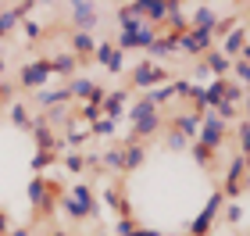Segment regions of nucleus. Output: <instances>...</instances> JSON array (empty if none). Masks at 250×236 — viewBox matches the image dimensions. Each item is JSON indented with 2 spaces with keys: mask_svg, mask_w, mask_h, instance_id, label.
<instances>
[{
  "mask_svg": "<svg viewBox=\"0 0 250 236\" xmlns=\"http://www.w3.org/2000/svg\"><path fill=\"white\" fill-rule=\"evenodd\" d=\"M58 208L64 211V218H72V222H86V218H97L100 215V200H97V193H93V186H89V183H75L61 197Z\"/></svg>",
  "mask_w": 250,
  "mask_h": 236,
  "instance_id": "nucleus-1",
  "label": "nucleus"
},
{
  "mask_svg": "<svg viewBox=\"0 0 250 236\" xmlns=\"http://www.w3.org/2000/svg\"><path fill=\"white\" fill-rule=\"evenodd\" d=\"M165 83H172V72H168L165 64L136 61L132 72H129V86H125V89H146V93H150L154 86H165Z\"/></svg>",
  "mask_w": 250,
  "mask_h": 236,
  "instance_id": "nucleus-2",
  "label": "nucleus"
},
{
  "mask_svg": "<svg viewBox=\"0 0 250 236\" xmlns=\"http://www.w3.org/2000/svg\"><path fill=\"white\" fill-rule=\"evenodd\" d=\"M222 208H225V197H222V190H214V193L208 197V204L200 208V215L186 226V236H211L214 222H218V215H222Z\"/></svg>",
  "mask_w": 250,
  "mask_h": 236,
  "instance_id": "nucleus-3",
  "label": "nucleus"
},
{
  "mask_svg": "<svg viewBox=\"0 0 250 236\" xmlns=\"http://www.w3.org/2000/svg\"><path fill=\"white\" fill-rule=\"evenodd\" d=\"M54 79V68H50V54H43V58H36V61H29V64H21L18 68V86L21 89H43Z\"/></svg>",
  "mask_w": 250,
  "mask_h": 236,
  "instance_id": "nucleus-4",
  "label": "nucleus"
},
{
  "mask_svg": "<svg viewBox=\"0 0 250 236\" xmlns=\"http://www.w3.org/2000/svg\"><path fill=\"white\" fill-rule=\"evenodd\" d=\"M243 175H247V157L236 150L225 165V183H222V197L225 200H240L243 197Z\"/></svg>",
  "mask_w": 250,
  "mask_h": 236,
  "instance_id": "nucleus-5",
  "label": "nucleus"
},
{
  "mask_svg": "<svg viewBox=\"0 0 250 236\" xmlns=\"http://www.w3.org/2000/svg\"><path fill=\"white\" fill-rule=\"evenodd\" d=\"M225 140H229V126H225V122L214 115V111H208V115H204V122H200V136H197V143H204L208 150L218 154Z\"/></svg>",
  "mask_w": 250,
  "mask_h": 236,
  "instance_id": "nucleus-6",
  "label": "nucleus"
},
{
  "mask_svg": "<svg viewBox=\"0 0 250 236\" xmlns=\"http://www.w3.org/2000/svg\"><path fill=\"white\" fill-rule=\"evenodd\" d=\"M157 36H161V29H154V25H146V21H143V25H136V29H129V32H122V36L115 40V47H118L122 54H125V50H146Z\"/></svg>",
  "mask_w": 250,
  "mask_h": 236,
  "instance_id": "nucleus-7",
  "label": "nucleus"
},
{
  "mask_svg": "<svg viewBox=\"0 0 250 236\" xmlns=\"http://www.w3.org/2000/svg\"><path fill=\"white\" fill-rule=\"evenodd\" d=\"M211 47H214V32H211V29H186L183 36H179V50L189 54V58H197V61H200Z\"/></svg>",
  "mask_w": 250,
  "mask_h": 236,
  "instance_id": "nucleus-8",
  "label": "nucleus"
},
{
  "mask_svg": "<svg viewBox=\"0 0 250 236\" xmlns=\"http://www.w3.org/2000/svg\"><path fill=\"white\" fill-rule=\"evenodd\" d=\"M68 18H72V32H93L97 29V4H86V0H72L68 4Z\"/></svg>",
  "mask_w": 250,
  "mask_h": 236,
  "instance_id": "nucleus-9",
  "label": "nucleus"
},
{
  "mask_svg": "<svg viewBox=\"0 0 250 236\" xmlns=\"http://www.w3.org/2000/svg\"><path fill=\"white\" fill-rule=\"evenodd\" d=\"M29 132H32V143H36V150H54V154L61 150V140H58V132H54V129L47 126V118H43V115H36V118H32Z\"/></svg>",
  "mask_w": 250,
  "mask_h": 236,
  "instance_id": "nucleus-10",
  "label": "nucleus"
},
{
  "mask_svg": "<svg viewBox=\"0 0 250 236\" xmlns=\"http://www.w3.org/2000/svg\"><path fill=\"white\" fill-rule=\"evenodd\" d=\"M125 111H129V89H107L104 104H100V115L111 118V122H118Z\"/></svg>",
  "mask_w": 250,
  "mask_h": 236,
  "instance_id": "nucleus-11",
  "label": "nucleus"
},
{
  "mask_svg": "<svg viewBox=\"0 0 250 236\" xmlns=\"http://www.w3.org/2000/svg\"><path fill=\"white\" fill-rule=\"evenodd\" d=\"M161 129H165V122H161V111H157V115L143 118V122H136V126H132V132L125 136V143H146V140H154Z\"/></svg>",
  "mask_w": 250,
  "mask_h": 236,
  "instance_id": "nucleus-12",
  "label": "nucleus"
},
{
  "mask_svg": "<svg viewBox=\"0 0 250 236\" xmlns=\"http://www.w3.org/2000/svg\"><path fill=\"white\" fill-rule=\"evenodd\" d=\"M186 29H189V15H186V7L179 4V0H168V18H165L161 32H172V36H183Z\"/></svg>",
  "mask_w": 250,
  "mask_h": 236,
  "instance_id": "nucleus-13",
  "label": "nucleus"
},
{
  "mask_svg": "<svg viewBox=\"0 0 250 236\" xmlns=\"http://www.w3.org/2000/svg\"><path fill=\"white\" fill-rule=\"evenodd\" d=\"M165 129H175V132H183V136L193 143V140L200 136V118L193 115V111H179V115H172V118H168V126H165Z\"/></svg>",
  "mask_w": 250,
  "mask_h": 236,
  "instance_id": "nucleus-14",
  "label": "nucleus"
},
{
  "mask_svg": "<svg viewBox=\"0 0 250 236\" xmlns=\"http://www.w3.org/2000/svg\"><path fill=\"white\" fill-rule=\"evenodd\" d=\"M97 36H93V32H72V40H68V54H75V58L79 61H89V58H93V50H97Z\"/></svg>",
  "mask_w": 250,
  "mask_h": 236,
  "instance_id": "nucleus-15",
  "label": "nucleus"
},
{
  "mask_svg": "<svg viewBox=\"0 0 250 236\" xmlns=\"http://www.w3.org/2000/svg\"><path fill=\"white\" fill-rule=\"evenodd\" d=\"M200 64H204V68H208L214 79H229V75H232V61L225 58V54H222L218 47H211L208 54H204V58H200Z\"/></svg>",
  "mask_w": 250,
  "mask_h": 236,
  "instance_id": "nucleus-16",
  "label": "nucleus"
},
{
  "mask_svg": "<svg viewBox=\"0 0 250 236\" xmlns=\"http://www.w3.org/2000/svg\"><path fill=\"white\" fill-rule=\"evenodd\" d=\"M179 50V36H172V32H161V36H157L150 47H146V54H150V58L146 61H154V64H161L168 54H175Z\"/></svg>",
  "mask_w": 250,
  "mask_h": 236,
  "instance_id": "nucleus-17",
  "label": "nucleus"
},
{
  "mask_svg": "<svg viewBox=\"0 0 250 236\" xmlns=\"http://www.w3.org/2000/svg\"><path fill=\"white\" fill-rule=\"evenodd\" d=\"M50 68H54V75H61L64 83H68V79H75V72L83 68V61H79L75 54L61 50V54H50Z\"/></svg>",
  "mask_w": 250,
  "mask_h": 236,
  "instance_id": "nucleus-18",
  "label": "nucleus"
},
{
  "mask_svg": "<svg viewBox=\"0 0 250 236\" xmlns=\"http://www.w3.org/2000/svg\"><path fill=\"white\" fill-rule=\"evenodd\" d=\"M115 18H118L122 32H129V29H136V25H143V4H140V0H132V4H118Z\"/></svg>",
  "mask_w": 250,
  "mask_h": 236,
  "instance_id": "nucleus-19",
  "label": "nucleus"
},
{
  "mask_svg": "<svg viewBox=\"0 0 250 236\" xmlns=\"http://www.w3.org/2000/svg\"><path fill=\"white\" fill-rule=\"evenodd\" d=\"M68 89L64 86H43V89H36V104L43 107V111H50V107H61V104H68Z\"/></svg>",
  "mask_w": 250,
  "mask_h": 236,
  "instance_id": "nucleus-20",
  "label": "nucleus"
},
{
  "mask_svg": "<svg viewBox=\"0 0 250 236\" xmlns=\"http://www.w3.org/2000/svg\"><path fill=\"white\" fill-rule=\"evenodd\" d=\"M243 47H247V25H236V29L229 32V36L222 40V47H218V50H222L229 61H236V58L243 54Z\"/></svg>",
  "mask_w": 250,
  "mask_h": 236,
  "instance_id": "nucleus-21",
  "label": "nucleus"
},
{
  "mask_svg": "<svg viewBox=\"0 0 250 236\" xmlns=\"http://www.w3.org/2000/svg\"><path fill=\"white\" fill-rule=\"evenodd\" d=\"M140 4H143V21L161 29L165 18H168V0H140Z\"/></svg>",
  "mask_w": 250,
  "mask_h": 236,
  "instance_id": "nucleus-22",
  "label": "nucleus"
},
{
  "mask_svg": "<svg viewBox=\"0 0 250 236\" xmlns=\"http://www.w3.org/2000/svg\"><path fill=\"white\" fill-rule=\"evenodd\" d=\"M218 25V11L208 7V4H200V7H193V15H189V29H214Z\"/></svg>",
  "mask_w": 250,
  "mask_h": 236,
  "instance_id": "nucleus-23",
  "label": "nucleus"
},
{
  "mask_svg": "<svg viewBox=\"0 0 250 236\" xmlns=\"http://www.w3.org/2000/svg\"><path fill=\"white\" fill-rule=\"evenodd\" d=\"M225 83H229V79H211V83L204 86V100H200V104L208 107V111H214L225 100Z\"/></svg>",
  "mask_w": 250,
  "mask_h": 236,
  "instance_id": "nucleus-24",
  "label": "nucleus"
},
{
  "mask_svg": "<svg viewBox=\"0 0 250 236\" xmlns=\"http://www.w3.org/2000/svg\"><path fill=\"white\" fill-rule=\"evenodd\" d=\"M122 154H125V172H136L146 161V143H122Z\"/></svg>",
  "mask_w": 250,
  "mask_h": 236,
  "instance_id": "nucleus-25",
  "label": "nucleus"
},
{
  "mask_svg": "<svg viewBox=\"0 0 250 236\" xmlns=\"http://www.w3.org/2000/svg\"><path fill=\"white\" fill-rule=\"evenodd\" d=\"M93 79H89V75H75V79H68V83H64V89H68V97H72V100H89V93H93Z\"/></svg>",
  "mask_w": 250,
  "mask_h": 236,
  "instance_id": "nucleus-26",
  "label": "nucleus"
},
{
  "mask_svg": "<svg viewBox=\"0 0 250 236\" xmlns=\"http://www.w3.org/2000/svg\"><path fill=\"white\" fill-rule=\"evenodd\" d=\"M43 193H47V175H32L29 186H25V197H29V208H32V211H40Z\"/></svg>",
  "mask_w": 250,
  "mask_h": 236,
  "instance_id": "nucleus-27",
  "label": "nucleus"
},
{
  "mask_svg": "<svg viewBox=\"0 0 250 236\" xmlns=\"http://www.w3.org/2000/svg\"><path fill=\"white\" fill-rule=\"evenodd\" d=\"M100 168H107V172H118V175H125V154H122V147H107L104 154H100Z\"/></svg>",
  "mask_w": 250,
  "mask_h": 236,
  "instance_id": "nucleus-28",
  "label": "nucleus"
},
{
  "mask_svg": "<svg viewBox=\"0 0 250 236\" xmlns=\"http://www.w3.org/2000/svg\"><path fill=\"white\" fill-rule=\"evenodd\" d=\"M125 115H129V122L136 126V122H143V118L157 115V107H154V100H150V97H140V100H136V104H132L129 111H125Z\"/></svg>",
  "mask_w": 250,
  "mask_h": 236,
  "instance_id": "nucleus-29",
  "label": "nucleus"
},
{
  "mask_svg": "<svg viewBox=\"0 0 250 236\" xmlns=\"http://www.w3.org/2000/svg\"><path fill=\"white\" fill-rule=\"evenodd\" d=\"M7 115H11V122H15L18 129H29V126H32V115H29V107H25V100H11V104H7Z\"/></svg>",
  "mask_w": 250,
  "mask_h": 236,
  "instance_id": "nucleus-30",
  "label": "nucleus"
},
{
  "mask_svg": "<svg viewBox=\"0 0 250 236\" xmlns=\"http://www.w3.org/2000/svg\"><path fill=\"white\" fill-rule=\"evenodd\" d=\"M18 25H21V18H18V11H15V4L0 11V40H7L11 32L18 29Z\"/></svg>",
  "mask_w": 250,
  "mask_h": 236,
  "instance_id": "nucleus-31",
  "label": "nucleus"
},
{
  "mask_svg": "<svg viewBox=\"0 0 250 236\" xmlns=\"http://www.w3.org/2000/svg\"><path fill=\"white\" fill-rule=\"evenodd\" d=\"M189 157H193V161H197L200 168H214V157H218V154H214V150H208L204 143H197V140H193V143H189Z\"/></svg>",
  "mask_w": 250,
  "mask_h": 236,
  "instance_id": "nucleus-32",
  "label": "nucleus"
},
{
  "mask_svg": "<svg viewBox=\"0 0 250 236\" xmlns=\"http://www.w3.org/2000/svg\"><path fill=\"white\" fill-rule=\"evenodd\" d=\"M146 97H150V100H154V107L161 111V104H168V100H175V79H172V83H165V86H154V89H150Z\"/></svg>",
  "mask_w": 250,
  "mask_h": 236,
  "instance_id": "nucleus-33",
  "label": "nucleus"
},
{
  "mask_svg": "<svg viewBox=\"0 0 250 236\" xmlns=\"http://www.w3.org/2000/svg\"><path fill=\"white\" fill-rule=\"evenodd\" d=\"M54 161H61V157L54 154V150H36V154H32V172H36V175H43V172H47V168H50Z\"/></svg>",
  "mask_w": 250,
  "mask_h": 236,
  "instance_id": "nucleus-34",
  "label": "nucleus"
},
{
  "mask_svg": "<svg viewBox=\"0 0 250 236\" xmlns=\"http://www.w3.org/2000/svg\"><path fill=\"white\" fill-rule=\"evenodd\" d=\"M61 161H64V168H68L72 175H83V172H86V154H83V150H72V154H64Z\"/></svg>",
  "mask_w": 250,
  "mask_h": 236,
  "instance_id": "nucleus-35",
  "label": "nucleus"
},
{
  "mask_svg": "<svg viewBox=\"0 0 250 236\" xmlns=\"http://www.w3.org/2000/svg\"><path fill=\"white\" fill-rule=\"evenodd\" d=\"M229 79H236V83H240L247 93H250V64H247L243 58H236V61H232V75H229Z\"/></svg>",
  "mask_w": 250,
  "mask_h": 236,
  "instance_id": "nucleus-36",
  "label": "nucleus"
},
{
  "mask_svg": "<svg viewBox=\"0 0 250 236\" xmlns=\"http://www.w3.org/2000/svg\"><path fill=\"white\" fill-rule=\"evenodd\" d=\"M115 50H118V47H115L111 40H100V43H97V50H93V61H97V64H104V68H107V61L115 58Z\"/></svg>",
  "mask_w": 250,
  "mask_h": 236,
  "instance_id": "nucleus-37",
  "label": "nucleus"
},
{
  "mask_svg": "<svg viewBox=\"0 0 250 236\" xmlns=\"http://www.w3.org/2000/svg\"><path fill=\"white\" fill-rule=\"evenodd\" d=\"M75 118H83V122H89V126H93V122L100 118V104H97V100H83V104H79V111H75Z\"/></svg>",
  "mask_w": 250,
  "mask_h": 236,
  "instance_id": "nucleus-38",
  "label": "nucleus"
},
{
  "mask_svg": "<svg viewBox=\"0 0 250 236\" xmlns=\"http://www.w3.org/2000/svg\"><path fill=\"white\" fill-rule=\"evenodd\" d=\"M165 147L179 154V150H189V140L183 136V132H175V129H165Z\"/></svg>",
  "mask_w": 250,
  "mask_h": 236,
  "instance_id": "nucleus-39",
  "label": "nucleus"
},
{
  "mask_svg": "<svg viewBox=\"0 0 250 236\" xmlns=\"http://www.w3.org/2000/svg\"><path fill=\"white\" fill-rule=\"evenodd\" d=\"M115 129H118V122H111V118L100 115L93 126H89V136H115Z\"/></svg>",
  "mask_w": 250,
  "mask_h": 236,
  "instance_id": "nucleus-40",
  "label": "nucleus"
},
{
  "mask_svg": "<svg viewBox=\"0 0 250 236\" xmlns=\"http://www.w3.org/2000/svg\"><path fill=\"white\" fill-rule=\"evenodd\" d=\"M243 97H247V89L236 83V79H229V83H225V104H236V107H240Z\"/></svg>",
  "mask_w": 250,
  "mask_h": 236,
  "instance_id": "nucleus-41",
  "label": "nucleus"
},
{
  "mask_svg": "<svg viewBox=\"0 0 250 236\" xmlns=\"http://www.w3.org/2000/svg\"><path fill=\"white\" fill-rule=\"evenodd\" d=\"M222 218L229 222V226H240V222H243V208L236 204V200H225V208H222Z\"/></svg>",
  "mask_w": 250,
  "mask_h": 236,
  "instance_id": "nucleus-42",
  "label": "nucleus"
},
{
  "mask_svg": "<svg viewBox=\"0 0 250 236\" xmlns=\"http://www.w3.org/2000/svg\"><path fill=\"white\" fill-rule=\"evenodd\" d=\"M86 140H89V132L75 129V122H72V126H68V132H64V143H68V147H72V150H79V147H83Z\"/></svg>",
  "mask_w": 250,
  "mask_h": 236,
  "instance_id": "nucleus-43",
  "label": "nucleus"
},
{
  "mask_svg": "<svg viewBox=\"0 0 250 236\" xmlns=\"http://www.w3.org/2000/svg\"><path fill=\"white\" fill-rule=\"evenodd\" d=\"M236 143H240V154L250 157V122H240V126H236Z\"/></svg>",
  "mask_w": 250,
  "mask_h": 236,
  "instance_id": "nucleus-44",
  "label": "nucleus"
},
{
  "mask_svg": "<svg viewBox=\"0 0 250 236\" xmlns=\"http://www.w3.org/2000/svg\"><path fill=\"white\" fill-rule=\"evenodd\" d=\"M236 25H240V21H236V15H225V18H218V25H214L211 32H214V40H225Z\"/></svg>",
  "mask_w": 250,
  "mask_h": 236,
  "instance_id": "nucleus-45",
  "label": "nucleus"
},
{
  "mask_svg": "<svg viewBox=\"0 0 250 236\" xmlns=\"http://www.w3.org/2000/svg\"><path fill=\"white\" fill-rule=\"evenodd\" d=\"M68 104H61V107H50V111H43V118H47V126L54 129V126H61V122H68Z\"/></svg>",
  "mask_w": 250,
  "mask_h": 236,
  "instance_id": "nucleus-46",
  "label": "nucleus"
},
{
  "mask_svg": "<svg viewBox=\"0 0 250 236\" xmlns=\"http://www.w3.org/2000/svg\"><path fill=\"white\" fill-rule=\"evenodd\" d=\"M122 200H125L122 186H104V204H107L111 211H118V208H122Z\"/></svg>",
  "mask_w": 250,
  "mask_h": 236,
  "instance_id": "nucleus-47",
  "label": "nucleus"
},
{
  "mask_svg": "<svg viewBox=\"0 0 250 236\" xmlns=\"http://www.w3.org/2000/svg\"><path fill=\"white\" fill-rule=\"evenodd\" d=\"M214 115H218V118L225 122V126H229V122H236V118H240V107H236V104H225V100H222V104L214 107Z\"/></svg>",
  "mask_w": 250,
  "mask_h": 236,
  "instance_id": "nucleus-48",
  "label": "nucleus"
},
{
  "mask_svg": "<svg viewBox=\"0 0 250 236\" xmlns=\"http://www.w3.org/2000/svg\"><path fill=\"white\" fill-rule=\"evenodd\" d=\"M21 32H25V40H29V43H40L43 25H40V21H32V18H25V21H21Z\"/></svg>",
  "mask_w": 250,
  "mask_h": 236,
  "instance_id": "nucleus-49",
  "label": "nucleus"
},
{
  "mask_svg": "<svg viewBox=\"0 0 250 236\" xmlns=\"http://www.w3.org/2000/svg\"><path fill=\"white\" fill-rule=\"evenodd\" d=\"M132 229H140V218H118V226H115V233L118 236H132Z\"/></svg>",
  "mask_w": 250,
  "mask_h": 236,
  "instance_id": "nucleus-50",
  "label": "nucleus"
},
{
  "mask_svg": "<svg viewBox=\"0 0 250 236\" xmlns=\"http://www.w3.org/2000/svg\"><path fill=\"white\" fill-rule=\"evenodd\" d=\"M122 72H125V54L115 50V58L107 61V75H122Z\"/></svg>",
  "mask_w": 250,
  "mask_h": 236,
  "instance_id": "nucleus-51",
  "label": "nucleus"
},
{
  "mask_svg": "<svg viewBox=\"0 0 250 236\" xmlns=\"http://www.w3.org/2000/svg\"><path fill=\"white\" fill-rule=\"evenodd\" d=\"M193 79H197V86H200V83H204V86H208V83H211V79H214V75H211V72H208V68H204V64L197 61V68H193Z\"/></svg>",
  "mask_w": 250,
  "mask_h": 236,
  "instance_id": "nucleus-52",
  "label": "nucleus"
},
{
  "mask_svg": "<svg viewBox=\"0 0 250 236\" xmlns=\"http://www.w3.org/2000/svg\"><path fill=\"white\" fill-rule=\"evenodd\" d=\"M7 233H11V211L0 208V236H7Z\"/></svg>",
  "mask_w": 250,
  "mask_h": 236,
  "instance_id": "nucleus-53",
  "label": "nucleus"
},
{
  "mask_svg": "<svg viewBox=\"0 0 250 236\" xmlns=\"http://www.w3.org/2000/svg\"><path fill=\"white\" fill-rule=\"evenodd\" d=\"M11 97H15V86L4 79V83H0V100H11Z\"/></svg>",
  "mask_w": 250,
  "mask_h": 236,
  "instance_id": "nucleus-54",
  "label": "nucleus"
},
{
  "mask_svg": "<svg viewBox=\"0 0 250 236\" xmlns=\"http://www.w3.org/2000/svg\"><path fill=\"white\" fill-rule=\"evenodd\" d=\"M132 236H165L161 229H146V226H140V229H132Z\"/></svg>",
  "mask_w": 250,
  "mask_h": 236,
  "instance_id": "nucleus-55",
  "label": "nucleus"
},
{
  "mask_svg": "<svg viewBox=\"0 0 250 236\" xmlns=\"http://www.w3.org/2000/svg\"><path fill=\"white\" fill-rule=\"evenodd\" d=\"M7 236H32V229H29V226H11Z\"/></svg>",
  "mask_w": 250,
  "mask_h": 236,
  "instance_id": "nucleus-56",
  "label": "nucleus"
},
{
  "mask_svg": "<svg viewBox=\"0 0 250 236\" xmlns=\"http://www.w3.org/2000/svg\"><path fill=\"white\" fill-rule=\"evenodd\" d=\"M243 111H247V118H243V122H250V93L243 97Z\"/></svg>",
  "mask_w": 250,
  "mask_h": 236,
  "instance_id": "nucleus-57",
  "label": "nucleus"
},
{
  "mask_svg": "<svg viewBox=\"0 0 250 236\" xmlns=\"http://www.w3.org/2000/svg\"><path fill=\"white\" fill-rule=\"evenodd\" d=\"M243 193H247V197H250V172H247V175H243Z\"/></svg>",
  "mask_w": 250,
  "mask_h": 236,
  "instance_id": "nucleus-58",
  "label": "nucleus"
},
{
  "mask_svg": "<svg viewBox=\"0 0 250 236\" xmlns=\"http://www.w3.org/2000/svg\"><path fill=\"white\" fill-rule=\"evenodd\" d=\"M7 79V64H4V58H0V83Z\"/></svg>",
  "mask_w": 250,
  "mask_h": 236,
  "instance_id": "nucleus-59",
  "label": "nucleus"
},
{
  "mask_svg": "<svg viewBox=\"0 0 250 236\" xmlns=\"http://www.w3.org/2000/svg\"><path fill=\"white\" fill-rule=\"evenodd\" d=\"M240 58H243V61L250 64V43H247V47H243V54H240Z\"/></svg>",
  "mask_w": 250,
  "mask_h": 236,
  "instance_id": "nucleus-60",
  "label": "nucleus"
},
{
  "mask_svg": "<svg viewBox=\"0 0 250 236\" xmlns=\"http://www.w3.org/2000/svg\"><path fill=\"white\" fill-rule=\"evenodd\" d=\"M50 236H72V233H68V229H54Z\"/></svg>",
  "mask_w": 250,
  "mask_h": 236,
  "instance_id": "nucleus-61",
  "label": "nucleus"
},
{
  "mask_svg": "<svg viewBox=\"0 0 250 236\" xmlns=\"http://www.w3.org/2000/svg\"><path fill=\"white\" fill-rule=\"evenodd\" d=\"M247 172H250V157H247Z\"/></svg>",
  "mask_w": 250,
  "mask_h": 236,
  "instance_id": "nucleus-62",
  "label": "nucleus"
},
{
  "mask_svg": "<svg viewBox=\"0 0 250 236\" xmlns=\"http://www.w3.org/2000/svg\"><path fill=\"white\" fill-rule=\"evenodd\" d=\"M97 236H107V233H97Z\"/></svg>",
  "mask_w": 250,
  "mask_h": 236,
  "instance_id": "nucleus-63",
  "label": "nucleus"
},
{
  "mask_svg": "<svg viewBox=\"0 0 250 236\" xmlns=\"http://www.w3.org/2000/svg\"><path fill=\"white\" fill-rule=\"evenodd\" d=\"M0 11H4V7H0Z\"/></svg>",
  "mask_w": 250,
  "mask_h": 236,
  "instance_id": "nucleus-64",
  "label": "nucleus"
}]
</instances>
